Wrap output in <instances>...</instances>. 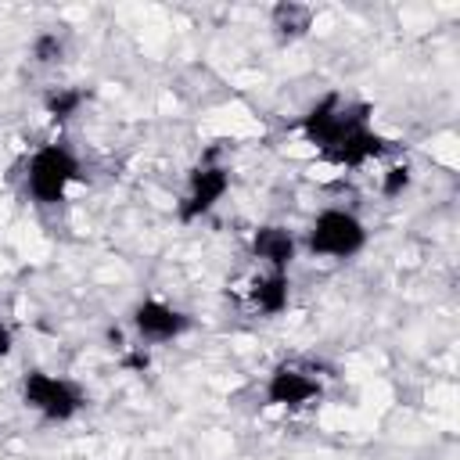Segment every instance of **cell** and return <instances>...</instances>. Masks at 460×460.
<instances>
[{"mask_svg":"<svg viewBox=\"0 0 460 460\" xmlns=\"http://www.w3.org/2000/svg\"><path fill=\"white\" fill-rule=\"evenodd\" d=\"M370 126V108L359 104V101H345L341 93H327L320 97L298 122V129L305 133V140L316 147V151H327L331 144H338L341 137L356 133Z\"/></svg>","mask_w":460,"mask_h":460,"instance_id":"6da1fadb","label":"cell"},{"mask_svg":"<svg viewBox=\"0 0 460 460\" xmlns=\"http://www.w3.org/2000/svg\"><path fill=\"white\" fill-rule=\"evenodd\" d=\"M75 180H79V158L65 144H43L32 151L29 169H25V187L32 194V201L58 205V201H65V194Z\"/></svg>","mask_w":460,"mask_h":460,"instance_id":"7a4b0ae2","label":"cell"},{"mask_svg":"<svg viewBox=\"0 0 460 460\" xmlns=\"http://www.w3.org/2000/svg\"><path fill=\"white\" fill-rule=\"evenodd\" d=\"M367 244V226L349 208H323L305 230V252L320 259H352Z\"/></svg>","mask_w":460,"mask_h":460,"instance_id":"3957f363","label":"cell"},{"mask_svg":"<svg viewBox=\"0 0 460 460\" xmlns=\"http://www.w3.org/2000/svg\"><path fill=\"white\" fill-rule=\"evenodd\" d=\"M22 402L29 410H36L40 417H47V420H72L83 410V392L68 377L32 370L22 381Z\"/></svg>","mask_w":460,"mask_h":460,"instance_id":"277c9868","label":"cell"},{"mask_svg":"<svg viewBox=\"0 0 460 460\" xmlns=\"http://www.w3.org/2000/svg\"><path fill=\"white\" fill-rule=\"evenodd\" d=\"M323 395L320 374L305 363H280L266 381V399L284 410H305Z\"/></svg>","mask_w":460,"mask_h":460,"instance_id":"5b68a950","label":"cell"},{"mask_svg":"<svg viewBox=\"0 0 460 460\" xmlns=\"http://www.w3.org/2000/svg\"><path fill=\"white\" fill-rule=\"evenodd\" d=\"M226 190H230V172L223 165H208V162L198 165L190 172V180H187V194L180 201V219L183 223H194V219L208 216L223 201Z\"/></svg>","mask_w":460,"mask_h":460,"instance_id":"8992f818","label":"cell"},{"mask_svg":"<svg viewBox=\"0 0 460 460\" xmlns=\"http://www.w3.org/2000/svg\"><path fill=\"white\" fill-rule=\"evenodd\" d=\"M129 323H133V331H137L144 341H155V345L176 341V338L190 327V320H187L176 305H169V302H162V298H144V302H137Z\"/></svg>","mask_w":460,"mask_h":460,"instance_id":"52a82bcc","label":"cell"},{"mask_svg":"<svg viewBox=\"0 0 460 460\" xmlns=\"http://www.w3.org/2000/svg\"><path fill=\"white\" fill-rule=\"evenodd\" d=\"M385 155H388V140L370 126H363V129L341 137L338 144H331L327 151H320V158L327 165H338V169H363V165H370Z\"/></svg>","mask_w":460,"mask_h":460,"instance_id":"ba28073f","label":"cell"},{"mask_svg":"<svg viewBox=\"0 0 460 460\" xmlns=\"http://www.w3.org/2000/svg\"><path fill=\"white\" fill-rule=\"evenodd\" d=\"M244 305L259 316H277L288 309V298H291V280L284 270H262L255 277H248L244 291H241Z\"/></svg>","mask_w":460,"mask_h":460,"instance_id":"9c48e42d","label":"cell"},{"mask_svg":"<svg viewBox=\"0 0 460 460\" xmlns=\"http://www.w3.org/2000/svg\"><path fill=\"white\" fill-rule=\"evenodd\" d=\"M295 252H298V241L288 226H277V223H266L252 234V255L266 266V270H284L295 262Z\"/></svg>","mask_w":460,"mask_h":460,"instance_id":"30bf717a","label":"cell"},{"mask_svg":"<svg viewBox=\"0 0 460 460\" xmlns=\"http://www.w3.org/2000/svg\"><path fill=\"white\" fill-rule=\"evenodd\" d=\"M309 22H313V11L305 7V4H277L273 7V29H277V36H284V40H295V36H302L305 29H309Z\"/></svg>","mask_w":460,"mask_h":460,"instance_id":"8fae6325","label":"cell"},{"mask_svg":"<svg viewBox=\"0 0 460 460\" xmlns=\"http://www.w3.org/2000/svg\"><path fill=\"white\" fill-rule=\"evenodd\" d=\"M83 101H86V93L83 90H75V86H58V90H50L47 93V115L50 119H58V122H68L79 108H83Z\"/></svg>","mask_w":460,"mask_h":460,"instance_id":"7c38bea8","label":"cell"},{"mask_svg":"<svg viewBox=\"0 0 460 460\" xmlns=\"http://www.w3.org/2000/svg\"><path fill=\"white\" fill-rule=\"evenodd\" d=\"M61 54H65V40H61L58 32H40V36L32 40V58H36L40 65H58Z\"/></svg>","mask_w":460,"mask_h":460,"instance_id":"4fadbf2b","label":"cell"},{"mask_svg":"<svg viewBox=\"0 0 460 460\" xmlns=\"http://www.w3.org/2000/svg\"><path fill=\"white\" fill-rule=\"evenodd\" d=\"M410 187V165H388L381 172V194L385 198H399Z\"/></svg>","mask_w":460,"mask_h":460,"instance_id":"5bb4252c","label":"cell"},{"mask_svg":"<svg viewBox=\"0 0 460 460\" xmlns=\"http://www.w3.org/2000/svg\"><path fill=\"white\" fill-rule=\"evenodd\" d=\"M11 352V331H7V323L0 320V356H7Z\"/></svg>","mask_w":460,"mask_h":460,"instance_id":"9a60e30c","label":"cell"}]
</instances>
